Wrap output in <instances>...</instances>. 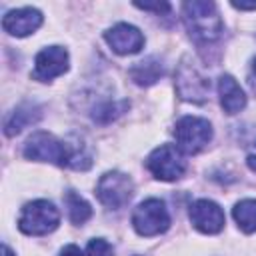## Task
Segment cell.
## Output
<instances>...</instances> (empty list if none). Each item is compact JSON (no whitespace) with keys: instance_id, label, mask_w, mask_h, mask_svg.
<instances>
[{"instance_id":"cell-18","label":"cell","mask_w":256,"mask_h":256,"mask_svg":"<svg viewBox=\"0 0 256 256\" xmlns=\"http://www.w3.org/2000/svg\"><path fill=\"white\" fill-rule=\"evenodd\" d=\"M126 108H128V102H106L94 110V120L106 124V122L114 120L116 116H120Z\"/></svg>"},{"instance_id":"cell-15","label":"cell","mask_w":256,"mask_h":256,"mask_svg":"<svg viewBox=\"0 0 256 256\" xmlns=\"http://www.w3.org/2000/svg\"><path fill=\"white\" fill-rule=\"evenodd\" d=\"M64 204H66V212H68L70 222L76 224V226H82V224L92 216L90 204H88L80 194H76L74 190H68V192L64 194Z\"/></svg>"},{"instance_id":"cell-8","label":"cell","mask_w":256,"mask_h":256,"mask_svg":"<svg viewBox=\"0 0 256 256\" xmlns=\"http://www.w3.org/2000/svg\"><path fill=\"white\" fill-rule=\"evenodd\" d=\"M148 170L164 182H172L184 176L186 172V160L182 156V150L174 144H162L156 150H152V154L146 160Z\"/></svg>"},{"instance_id":"cell-7","label":"cell","mask_w":256,"mask_h":256,"mask_svg":"<svg viewBox=\"0 0 256 256\" xmlns=\"http://www.w3.org/2000/svg\"><path fill=\"white\" fill-rule=\"evenodd\" d=\"M174 138L182 152L196 154L212 138V126L208 120L198 116H184L174 126Z\"/></svg>"},{"instance_id":"cell-23","label":"cell","mask_w":256,"mask_h":256,"mask_svg":"<svg viewBox=\"0 0 256 256\" xmlns=\"http://www.w3.org/2000/svg\"><path fill=\"white\" fill-rule=\"evenodd\" d=\"M248 166L252 168V170H256V156L252 154V156H248Z\"/></svg>"},{"instance_id":"cell-12","label":"cell","mask_w":256,"mask_h":256,"mask_svg":"<svg viewBox=\"0 0 256 256\" xmlns=\"http://www.w3.org/2000/svg\"><path fill=\"white\" fill-rule=\"evenodd\" d=\"M42 24V14L36 8H18V10H10L6 12V16L2 18V28L12 34V36H28L34 30H38Z\"/></svg>"},{"instance_id":"cell-3","label":"cell","mask_w":256,"mask_h":256,"mask_svg":"<svg viewBox=\"0 0 256 256\" xmlns=\"http://www.w3.org/2000/svg\"><path fill=\"white\" fill-rule=\"evenodd\" d=\"M24 156L28 160L52 162L56 166H68V142L58 140L50 132H34L24 144Z\"/></svg>"},{"instance_id":"cell-22","label":"cell","mask_w":256,"mask_h":256,"mask_svg":"<svg viewBox=\"0 0 256 256\" xmlns=\"http://www.w3.org/2000/svg\"><path fill=\"white\" fill-rule=\"evenodd\" d=\"M232 6L238 10H256V2H232Z\"/></svg>"},{"instance_id":"cell-20","label":"cell","mask_w":256,"mask_h":256,"mask_svg":"<svg viewBox=\"0 0 256 256\" xmlns=\"http://www.w3.org/2000/svg\"><path fill=\"white\" fill-rule=\"evenodd\" d=\"M136 8H142V10H154V12H158V14H162V12H168L170 10V4H166V2H154V4H150V2H136L134 4Z\"/></svg>"},{"instance_id":"cell-4","label":"cell","mask_w":256,"mask_h":256,"mask_svg":"<svg viewBox=\"0 0 256 256\" xmlns=\"http://www.w3.org/2000/svg\"><path fill=\"white\" fill-rule=\"evenodd\" d=\"M132 226L140 236H156L168 230L170 214L162 200L148 198L140 202L132 212Z\"/></svg>"},{"instance_id":"cell-10","label":"cell","mask_w":256,"mask_h":256,"mask_svg":"<svg viewBox=\"0 0 256 256\" xmlns=\"http://www.w3.org/2000/svg\"><path fill=\"white\" fill-rule=\"evenodd\" d=\"M190 222L202 234H218L224 228L226 218H224L222 208L216 202L202 198L190 206Z\"/></svg>"},{"instance_id":"cell-14","label":"cell","mask_w":256,"mask_h":256,"mask_svg":"<svg viewBox=\"0 0 256 256\" xmlns=\"http://www.w3.org/2000/svg\"><path fill=\"white\" fill-rule=\"evenodd\" d=\"M162 74H164V66H162L160 58H156V56H150L146 60H140V62H136L130 68V78L138 86H150V84L158 82Z\"/></svg>"},{"instance_id":"cell-9","label":"cell","mask_w":256,"mask_h":256,"mask_svg":"<svg viewBox=\"0 0 256 256\" xmlns=\"http://www.w3.org/2000/svg\"><path fill=\"white\" fill-rule=\"evenodd\" d=\"M68 70V52L62 46L42 48L34 58V78L48 82Z\"/></svg>"},{"instance_id":"cell-25","label":"cell","mask_w":256,"mask_h":256,"mask_svg":"<svg viewBox=\"0 0 256 256\" xmlns=\"http://www.w3.org/2000/svg\"><path fill=\"white\" fill-rule=\"evenodd\" d=\"M252 68H254V74H256V58H254V64H252Z\"/></svg>"},{"instance_id":"cell-13","label":"cell","mask_w":256,"mask_h":256,"mask_svg":"<svg viewBox=\"0 0 256 256\" xmlns=\"http://www.w3.org/2000/svg\"><path fill=\"white\" fill-rule=\"evenodd\" d=\"M218 94H220V104L228 114H238L246 106L244 90L230 74H222L218 78Z\"/></svg>"},{"instance_id":"cell-11","label":"cell","mask_w":256,"mask_h":256,"mask_svg":"<svg viewBox=\"0 0 256 256\" xmlns=\"http://www.w3.org/2000/svg\"><path fill=\"white\" fill-rule=\"evenodd\" d=\"M104 38L116 54H136L144 46V34L136 26L126 24V22L112 26L104 34Z\"/></svg>"},{"instance_id":"cell-17","label":"cell","mask_w":256,"mask_h":256,"mask_svg":"<svg viewBox=\"0 0 256 256\" xmlns=\"http://www.w3.org/2000/svg\"><path fill=\"white\" fill-rule=\"evenodd\" d=\"M232 216L242 232L246 234L256 232V200H240L234 206Z\"/></svg>"},{"instance_id":"cell-16","label":"cell","mask_w":256,"mask_h":256,"mask_svg":"<svg viewBox=\"0 0 256 256\" xmlns=\"http://www.w3.org/2000/svg\"><path fill=\"white\" fill-rule=\"evenodd\" d=\"M36 118H38V112H34L32 106H18V108L6 118V122H4V132H6V136H14V134L22 132L28 124L36 122Z\"/></svg>"},{"instance_id":"cell-2","label":"cell","mask_w":256,"mask_h":256,"mask_svg":"<svg viewBox=\"0 0 256 256\" xmlns=\"http://www.w3.org/2000/svg\"><path fill=\"white\" fill-rule=\"evenodd\" d=\"M58 222H60V214L52 202L34 200L24 204L18 218V228L28 236H44L52 232L58 226Z\"/></svg>"},{"instance_id":"cell-19","label":"cell","mask_w":256,"mask_h":256,"mask_svg":"<svg viewBox=\"0 0 256 256\" xmlns=\"http://www.w3.org/2000/svg\"><path fill=\"white\" fill-rule=\"evenodd\" d=\"M86 256H114V250L104 238H94L86 246Z\"/></svg>"},{"instance_id":"cell-24","label":"cell","mask_w":256,"mask_h":256,"mask_svg":"<svg viewBox=\"0 0 256 256\" xmlns=\"http://www.w3.org/2000/svg\"><path fill=\"white\" fill-rule=\"evenodd\" d=\"M2 256H14V254H12V250H10L6 244H4V248H2Z\"/></svg>"},{"instance_id":"cell-5","label":"cell","mask_w":256,"mask_h":256,"mask_svg":"<svg viewBox=\"0 0 256 256\" xmlns=\"http://www.w3.org/2000/svg\"><path fill=\"white\" fill-rule=\"evenodd\" d=\"M132 194H134V184H132L130 176H126L124 172H118V170L102 174L96 184L98 200L110 210L124 208L130 202Z\"/></svg>"},{"instance_id":"cell-6","label":"cell","mask_w":256,"mask_h":256,"mask_svg":"<svg viewBox=\"0 0 256 256\" xmlns=\"http://www.w3.org/2000/svg\"><path fill=\"white\" fill-rule=\"evenodd\" d=\"M176 90L180 98L188 102H204L208 98L210 82L190 56L182 58L176 68Z\"/></svg>"},{"instance_id":"cell-1","label":"cell","mask_w":256,"mask_h":256,"mask_svg":"<svg viewBox=\"0 0 256 256\" xmlns=\"http://www.w3.org/2000/svg\"><path fill=\"white\" fill-rule=\"evenodd\" d=\"M182 14H184L188 32L198 44H210L222 36L224 26L214 2H206V0L184 2Z\"/></svg>"},{"instance_id":"cell-21","label":"cell","mask_w":256,"mask_h":256,"mask_svg":"<svg viewBox=\"0 0 256 256\" xmlns=\"http://www.w3.org/2000/svg\"><path fill=\"white\" fill-rule=\"evenodd\" d=\"M58 256H84V254H82V250L76 244H68V246L62 248V252Z\"/></svg>"}]
</instances>
